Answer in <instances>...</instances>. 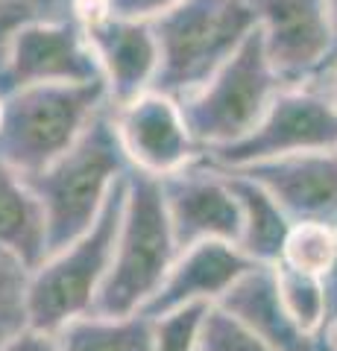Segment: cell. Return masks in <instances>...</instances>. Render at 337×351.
<instances>
[{"mask_svg": "<svg viewBox=\"0 0 337 351\" xmlns=\"http://www.w3.org/2000/svg\"><path fill=\"white\" fill-rule=\"evenodd\" d=\"M323 149H337V106L323 85H302L279 91L264 120L244 141L202 152V158L226 173H237L261 161Z\"/></svg>", "mask_w": 337, "mask_h": 351, "instance_id": "cell-7", "label": "cell"}, {"mask_svg": "<svg viewBox=\"0 0 337 351\" xmlns=\"http://www.w3.org/2000/svg\"><path fill=\"white\" fill-rule=\"evenodd\" d=\"M129 170L132 164L117 138L112 106H106L59 161L36 176H24L45 211L47 258L91 232L115 184Z\"/></svg>", "mask_w": 337, "mask_h": 351, "instance_id": "cell-1", "label": "cell"}, {"mask_svg": "<svg viewBox=\"0 0 337 351\" xmlns=\"http://www.w3.org/2000/svg\"><path fill=\"white\" fill-rule=\"evenodd\" d=\"M320 85L325 88V94H329V97H332V103L337 106V64H334L329 73H325V80H323Z\"/></svg>", "mask_w": 337, "mask_h": 351, "instance_id": "cell-29", "label": "cell"}, {"mask_svg": "<svg viewBox=\"0 0 337 351\" xmlns=\"http://www.w3.org/2000/svg\"><path fill=\"white\" fill-rule=\"evenodd\" d=\"M3 117H6V97L0 94V129H3Z\"/></svg>", "mask_w": 337, "mask_h": 351, "instance_id": "cell-31", "label": "cell"}, {"mask_svg": "<svg viewBox=\"0 0 337 351\" xmlns=\"http://www.w3.org/2000/svg\"><path fill=\"white\" fill-rule=\"evenodd\" d=\"M126 179L115 184L112 196L103 208L100 219L89 234H82L77 243L50 255L45 263L30 269L27 281V319L30 328L47 334H59L65 325L89 316L97 304L103 284L112 269L117 232L124 219L126 202Z\"/></svg>", "mask_w": 337, "mask_h": 351, "instance_id": "cell-4", "label": "cell"}, {"mask_svg": "<svg viewBox=\"0 0 337 351\" xmlns=\"http://www.w3.org/2000/svg\"><path fill=\"white\" fill-rule=\"evenodd\" d=\"M112 114L121 147L138 173L165 179L202 156L185 126L179 103L165 94L144 91L132 103L112 108Z\"/></svg>", "mask_w": 337, "mask_h": 351, "instance_id": "cell-12", "label": "cell"}, {"mask_svg": "<svg viewBox=\"0 0 337 351\" xmlns=\"http://www.w3.org/2000/svg\"><path fill=\"white\" fill-rule=\"evenodd\" d=\"M161 193L170 217V228L179 252L205 240L235 243L241 237V205L229 184V176L202 156L188 167L165 176Z\"/></svg>", "mask_w": 337, "mask_h": 351, "instance_id": "cell-11", "label": "cell"}, {"mask_svg": "<svg viewBox=\"0 0 337 351\" xmlns=\"http://www.w3.org/2000/svg\"><path fill=\"white\" fill-rule=\"evenodd\" d=\"M179 3L182 0H106V9L108 15L126 21H156Z\"/></svg>", "mask_w": 337, "mask_h": 351, "instance_id": "cell-25", "label": "cell"}, {"mask_svg": "<svg viewBox=\"0 0 337 351\" xmlns=\"http://www.w3.org/2000/svg\"><path fill=\"white\" fill-rule=\"evenodd\" d=\"M217 307L246 325L273 351H332L329 339L305 334L285 311L273 267H253L217 302Z\"/></svg>", "mask_w": 337, "mask_h": 351, "instance_id": "cell-15", "label": "cell"}, {"mask_svg": "<svg viewBox=\"0 0 337 351\" xmlns=\"http://www.w3.org/2000/svg\"><path fill=\"white\" fill-rule=\"evenodd\" d=\"M59 351H153V319L132 316H80L56 334Z\"/></svg>", "mask_w": 337, "mask_h": 351, "instance_id": "cell-18", "label": "cell"}, {"mask_svg": "<svg viewBox=\"0 0 337 351\" xmlns=\"http://www.w3.org/2000/svg\"><path fill=\"white\" fill-rule=\"evenodd\" d=\"M209 304H191L153 319V351H200V334Z\"/></svg>", "mask_w": 337, "mask_h": 351, "instance_id": "cell-22", "label": "cell"}, {"mask_svg": "<svg viewBox=\"0 0 337 351\" xmlns=\"http://www.w3.org/2000/svg\"><path fill=\"white\" fill-rule=\"evenodd\" d=\"M279 91H285V85L267 59L261 29H255L200 91L179 100V108L194 144L211 152L255 132Z\"/></svg>", "mask_w": 337, "mask_h": 351, "instance_id": "cell-6", "label": "cell"}, {"mask_svg": "<svg viewBox=\"0 0 337 351\" xmlns=\"http://www.w3.org/2000/svg\"><path fill=\"white\" fill-rule=\"evenodd\" d=\"M325 339H329V348L337 351V322L329 328V331H325Z\"/></svg>", "mask_w": 337, "mask_h": 351, "instance_id": "cell-30", "label": "cell"}, {"mask_svg": "<svg viewBox=\"0 0 337 351\" xmlns=\"http://www.w3.org/2000/svg\"><path fill=\"white\" fill-rule=\"evenodd\" d=\"M0 351H59V339L56 334H47V331H38V328L27 325L9 343L0 346Z\"/></svg>", "mask_w": 337, "mask_h": 351, "instance_id": "cell-26", "label": "cell"}, {"mask_svg": "<svg viewBox=\"0 0 337 351\" xmlns=\"http://www.w3.org/2000/svg\"><path fill=\"white\" fill-rule=\"evenodd\" d=\"M150 24L159 41V71L150 91L179 103L241 50L258 29V15L253 0H182Z\"/></svg>", "mask_w": 337, "mask_h": 351, "instance_id": "cell-2", "label": "cell"}, {"mask_svg": "<svg viewBox=\"0 0 337 351\" xmlns=\"http://www.w3.org/2000/svg\"><path fill=\"white\" fill-rule=\"evenodd\" d=\"M0 252L36 269L47 258V226L27 179L0 158Z\"/></svg>", "mask_w": 337, "mask_h": 351, "instance_id": "cell-16", "label": "cell"}, {"mask_svg": "<svg viewBox=\"0 0 337 351\" xmlns=\"http://www.w3.org/2000/svg\"><path fill=\"white\" fill-rule=\"evenodd\" d=\"M30 269L18 258L0 252V346L30 325L27 319Z\"/></svg>", "mask_w": 337, "mask_h": 351, "instance_id": "cell-21", "label": "cell"}, {"mask_svg": "<svg viewBox=\"0 0 337 351\" xmlns=\"http://www.w3.org/2000/svg\"><path fill=\"white\" fill-rule=\"evenodd\" d=\"M325 12H329V24H332V36H334V53H332V68H334L337 64V0H325Z\"/></svg>", "mask_w": 337, "mask_h": 351, "instance_id": "cell-28", "label": "cell"}, {"mask_svg": "<svg viewBox=\"0 0 337 351\" xmlns=\"http://www.w3.org/2000/svg\"><path fill=\"white\" fill-rule=\"evenodd\" d=\"M226 176H229V184L237 196V205H241V237H237V249L253 263H258V267H276L281 261V249H285L293 219L249 176L244 173H226Z\"/></svg>", "mask_w": 337, "mask_h": 351, "instance_id": "cell-17", "label": "cell"}, {"mask_svg": "<svg viewBox=\"0 0 337 351\" xmlns=\"http://www.w3.org/2000/svg\"><path fill=\"white\" fill-rule=\"evenodd\" d=\"M0 6H9L24 21H65L73 18L77 0H0Z\"/></svg>", "mask_w": 337, "mask_h": 351, "instance_id": "cell-24", "label": "cell"}, {"mask_svg": "<svg viewBox=\"0 0 337 351\" xmlns=\"http://www.w3.org/2000/svg\"><path fill=\"white\" fill-rule=\"evenodd\" d=\"M106 82L77 18L27 21L0 53V94L12 97L32 85Z\"/></svg>", "mask_w": 337, "mask_h": 351, "instance_id": "cell-8", "label": "cell"}, {"mask_svg": "<svg viewBox=\"0 0 337 351\" xmlns=\"http://www.w3.org/2000/svg\"><path fill=\"white\" fill-rule=\"evenodd\" d=\"M276 284H279V295L285 311L293 316L305 334L314 337H325V293H323V281L317 276H305V272L288 269L276 263Z\"/></svg>", "mask_w": 337, "mask_h": 351, "instance_id": "cell-20", "label": "cell"}, {"mask_svg": "<svg viewBox=\"0 0 337 351\" xmlns=\"http://www.w3.org/2000/svg\"><path fill=\"white\" fill-rule=\"evenodd\" d=\"M200 351H273L264 339H258L246 325H241L223 311V307H211L205 313L202 334H200Z\"/></svg>", "mask_w": 337, "mask_h": 351, "instance_id": "cell-23", "label": "cell"}, {"mask_svg": "<svg viewBox=\"0 0 337 351\" xmlns=\"http://www.w3.org/2000/svg\"><path fill=\"white\" fill-rule=\"evenodd\" d=\"M279 263L323 278L337 263V223H293Z\"/></svg>", "mask_w": 337, "mask_h": 351, "instance_id": "cell-19", "label": "cell"}, {"mask_svg": "<svg viewBox=\"0 0 337 351\" xmlns=\"http://www.w3.org/2000/svg\"><path fill=\"white\" fill-rule=\"evenodd\" d=\"M237 173L258 182L293 223H337V149L261 161Z\"/></svg>", "mask_w": 337, "mask_h": 351, "instance_id": "cell-14", "label": "cell"}, {"mask_svg": "<svg viewBox=\"0 0 337 351\" xmlns=\"http://www.w3.org/2000/svg\"><path fill=\"white\" fill-rule=\"evenodd\" d=\"M253 267H258V263L249 261L235 243L205 240V243L188 246L176 255L161 287L141 313L156 319V316L182 311L191 304L214 307Z\"/></svg>", "mask_w": 337, "mask_h": 351, "instance_id": "cell-13", "label": "cell"}, {"mask_svg": "<svg viewBox=\"0 0 337 351\" xmlns=\"http://www.w3.org/2000/svg\"><path fill=\"white\" fill-rule=\"evenodd\" d=\"M108 106L106 82L32 85L6 97L0 158L21 176H36L59 161L89 123Z\"/></svg>", "mask_w": 337, "mask_h": 351, "instance_id": "cell-5", "label": "cell"}, {"mask_svg": "<svg viewBox=\"0 0 337 351\" xmlns=\"http://www.w3.org/2000/svg\"><path fill=\"white\" fill-rule=\"evenodd\" d=\"M179 255L176 237L165 208V193L156 176L129 170L124 219L117 232L112 269L91 313L132 316L161 287L167 269Z\"/></svg>", "mask_w": 337, "mask_h": 351, "instance_id": "cell-3", "label": "cell"}, {"mask_svg": "<svg viewBox=\"0 0 337 351\" xmlns=\"http://www.w3.org/2000/svg\"><path fill=\"white\" fill-rule=\"evenodd\" d=\"M73 18L103 71L108 106H126L153 88L159 71V41L150 21H126L108 15L106 0H77Z\"/></svg>", "mask_w": 337, "mask_h": 351, "instance_id": "cell-10", "label": "cell"}, {"mask_svg": "<svg viewBox=\"0 0 337 351\" xmlns=\"http://www.w3.org/2000/svg\"><path fill=\"white\" fill-rule=\"evenodd\" d=\"M253 6L267 59L281 85H320L334 53L325 0H253Z\"/></svg>", "mask_w": 337, "mask_h": 351, "instance_id": "cell-9", "label": "cell"}, {"mask_svg": "<svg viewBox=\"0 0 337 351\" xmlns=\"http://www.w3.org/2000/svg\"><path fill=\"white\" fill-rule=\"evenodd\" d=\"M320 281H323V293H325V331H329L337 322V263Z\"/></svg>", "mask_w": 337, "mask_h": 351, "instance_id": "cell-27", "label": "cell"}]
</instances>
